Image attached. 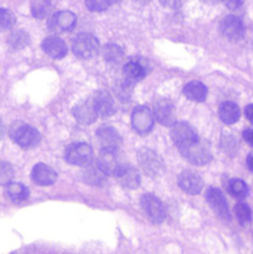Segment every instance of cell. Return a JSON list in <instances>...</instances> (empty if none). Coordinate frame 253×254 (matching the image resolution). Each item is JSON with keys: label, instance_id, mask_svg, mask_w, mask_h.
I'll use <instances>...</instances> for the list:
<instances>
[{"label": "cell", "instance_id": "obj_41", "mask_svg": "<svg viewBox=\"0 0 253 254\" xmlns=\"http://www.w3.org/2000/svg\"><path fill=\"white\" fill-rule=\"evenodd\" d=\"M203 2H206V4H210V5H213V4H217L220 0H202Z\"/></svg>", "mask_w": 253, "mask_h": 254}, {"label": "cell", "instance_id": "obj_26", "mask_svg": "<svg viewBox=\"0 0 253 254\" xmlns=\"http://www.w3.org/2000/svg\"><path fill=\"white\" fill-rule=\"evenodd\" d=\"M103 56L106 61L111 62V64H119L123 60L124 52L118 45L109 44L103 49Z\"/></svg>", "mask_w": 253, "mask_h": 254}, {"label": "cell", "instance_id": "obj_31", "mask_svg": "<svg viewBox=\"0 0 253 254\" xmlns=\"http://www.w3.org/2000/svg\"><path fill=\"white\" fill-rule=\"evenodd\" d=\"M15 24V15L7 9H0V31L10 29Z\"/></svg>", "mask_w": 253, "mask_h": 254}, {"label": "cell", "instance_id": "obj_24", "mask_svg": "<svg viewBox=\"0 0 253 254\" xmlns=\"http://www.w3.org/2000/svg\"><path fill=\"white\" fill-rule=\"evenodd\" d=\"M5 193L9 197V200H11L15 203L22 202V201L27 200V197H29V190H27V188H25L22 184L19 183L7 184L6 189H5Z\"/></svg>", "mask_w": 253, "mask_h": 254}, {"label": "cell", "instance_id": "obj_37", "mask_svg": "<svg viewBox=\"0 0 253 254\" xmlns=\"http://www.w3.org/2000/svg\"><path fill=\"white\" fill-rule=\"evenodd\" d=\"M243 139L250 144L251 146H253V130L252 129H246L243 131Z\"/></svg>", "mask_w": 253, "mask_h": 254}, {"label": "cell", "instance_id": "obj_43", "mask_svg": "<svg viewBox=\"0 0 253 254\" xmlns=\"http://www.w3.org/2000/svg\"><path fill=\"white\" fill-rule=\"evenodd\" d=\"M136 2H140V4H146V2L151 1V0H135Z\"/></svg>", "mask_w": 253, "mask_h": 254}, {"label": "cell", "instance_id": "obj_33", "mask_svg": "<svg viewBox=\"0 0 253 254\" xmlns=\"http://www.w3.org/2000/svg\"><path fill=\"white\" fill-rule=\"evenodd\" d=\"M86 6L91 11H104L109 5L106 0H86Z\"/></svg>", "mask_w": 253, "mask_h": 254}, {"label": "cell", "instance_id": "obj_38", "mask_svg": "<svg viewBox=\"0 0 253 254\" xmlns=\"http://www.w3.org/2000/svg\"><path fill=\"white\" fill-rule=\"evenodd\" d=\"M245 114H246V118L253 123V104H248V106L246 107Z\"/></svg>", "mask_w": 253, "mask_h": 254}, {"label": "cell", "instance_id": "obj_29", "mask_svg": "<svg viewBox=\"0 0 253 254\" xmlns=\"http://www.w3.org/2000/svg\"><path fill=\"white\" fill-rule=\"evenodd\" d=\"M236 217H237L238 222L242 226H247L252 220V211H251L250 206L246 203H238L235 207Z\"/></svg>", "mask_w": 253, "mask_h": 254}, {"label": "cell", "instance_id": "obj_23", "mask_svg": "<svg viewBox=\"0 0 253 254\" xmlns=\"http://www.w3.org/2000/svg\"><path fill=\"white\" fill-rule=\"evenodd\" d=\"M218 114L223 123L226 124H235L240 119L241 111L238 106L233 102H225L220 106Z\"/></svg>", "mask_w": 253, "mask_h": 254}, {"label": "cell", "instance_id": "obj_28", "mask_svg": "<svg viewBox=\"0 0 253 254\" xmlns=\"http://www.w3.org/2000/svg\"><path fill=\"white\" fill-rule=\"evenodd\" d=\"M228 192L233 197L243 198L248 195V188L245 181L240 180V179H235V180H231V183L228 184Z\"/></svg>", "mask_w": 253, "mask_h": 254}, {"label": "cell", "instance_id": "obj_17", "mask_svg": "<svg viewBox=\"0 0 253 254\" xmlns=\"http://www.w3.org/2000/svg\"><path fill=\"white\" fill-rule=\"evenodd\" d=\"M31 179L36 185L40 186H49L55 184L57 180L56 171L49 165L45 164H37L34 166L31 171Z\"/></svg>", "mask_w": 253, "mask_h": 254}, {"label": "cell", "instance_id": "obj_39", "mask_svg": "<svg viewBox=\"0 0 253 254\" xmlns=\"http://www.w3.org/2000/svg\"><path fill=\"white\" fill-rule=\"evenodd\" d=\"M247 165H248V168H250V170L253 171V153L248 155V158H247Z\"/></svg>", "mask_w": 253, "mask_h": 254}, {"label": "cell", "instance_id": "obj_11", "mask_svg": "<svg viewBox=\"0 0 253 254\" xmlns=\"http://www.w3.org/2000/svg\"><path fill=\"white\" fill-rule=\"evenodd\" d=\"M154 119H156L161 126L173 127L176 119L175 106L173 102L169 99L159 101L154 107Z\"/></svg>", "mask_w": 253, "mask_h": 254}, {"label": "cell", "instance_id": "obj_42", "mask_svg": "<svg viewBox=\"0 0 253 254\" xmlns=\"http://www.w3.org/2000/svg\"><path fill=\"white\" fill-rule=\"evenodd\" d=\"M121 0H106V2L108 5H112V4H117V2H119Z\"/></svg>", "mask_w": 253, "mask_h": 254}, {"label": "cell", "instance_id": "obj_5", "mask_svg": "<svg viewBox=\"0 0 253 254\" xmlns=\"http://www.w3.org/2000/svg\"><path fill=\"white\" fill-rule=\"evenodd\" d=\"M140 203L145 215L148 216V218L154 225H160V223L164 222L166 216L165 207H164L163 202L156 196L146 193V195L141 197Z\"/></svg>", "mask_w": 253, "mask_h": 254}, {"label": "cell", "instance_id": "obj_19", "mask_svg": "<svg viewBox=\"0 0 253 254\" xmlns=\"http://www.w3.org/2000/svg\"><path fill=\"white\" fill-rule=\"evenodd\" d=\"M116 178L118 179L119 183L126 189H136L140 184V176L139 173L130 165H126L123 164L121 169H119L118 173L116 174Z\"/></svg>", "mask_w": 253, "mask_h": 254}, {"label": "cell", "instance_id": "obj_20", "mask_svg": "<svg viewBox=\"0 0 253 254\" xmlns=\"http://www.w3.org/2000/svg\"><path fill=\"white\" fill-rule=\"evenodd\" d=\"M73 116L74 118L82 124L93 123L97 118V114L96 112H94L93 104H92V99L81 102L79 104H77L73 109Z\"/></svg>", "mask_w": 253, "mask_h": 254}, {"label": "cell", "instance_id": "obj_16", "mask_svg": "<svg viewBox=\"0 0 253 254\" xmlns=\"http://www.w3.org/2000/svg\"><path fill=\"white\" fill-rule=\"evenodd\" d=\"M179 186H180L184 192L196 195V193H200V191L202 190L203 181L200 178V175L195 171L184 170L179 175Z\"/></svg>", "mask_w": 253, "mask_h": 254}, {"label": "cell", "instance_id": "obj_13", "mask_svg": "<svg viewBox=\"0 0 253 254\" xmlns=\"http://www.w3.org/2000/svg\"><path fill=\"white\" fill-rule=\"evenodd\" d=\"M221 32H222L223 36L226 39L231 40V41H238L243 37L245 35V26H243V22L241 21V19H238L237 16H226L225 19L221 21Z\"/></svg>", "mask_w": 253, "mask_h": 254}, {"label": "cell", "instance_id": "obj_40", "mask_svg": "<svg viewBox=\"0 0 253 254\" xmlns=\"http://www.w3.org/2000/svg\"><path fill=\"white\" fill-rule=\"evenodd\" d=\"M2 136H4V124H2L1 119H0V140L2 139Z\"/></svg>", "mask_w": 253, "mask_h": 254}, {"label": "cell", "instance_id": "obj_25", "mask_svg": "<svg viewBox=\"0 0 253 254\" xmlns=\"http://www.w3.org/2000/svg\"><path fill=\"white\" fill-rule=\"evenodd\" d=\"M104 174L98 166H86L83 171V178L84 181L91 185H102L104 183Z\"/></svg>", "mask_w": 253, "mask_h": 254}, {"label": "cell", "instance_id": "obj_14", "mask_svg": "<svg viewBox=\"0 0 253 254\" xmlns=\"http://www.w3.org/2000/svg\"><path fill=\"white\" fill-rule=\"evenodd\" d=\"M97 166L103 171L104 175H113L118 173L119 169L123 166V163L119 160L117 151L101 150L97 160Z\"/></svg>", "mask_w": 253, "mask_h": 254}, {"label": "cell", "instance_id": "obj_12", "mask_svg": "<svg viewBox=\"0 0 253 254\" xmlns=\"http://www.w3.org/2000/svg\"><path fill=\"white\" fill-rule=\"evenodd\" d=\"M97 139L102 150L117 151L122 145L121 135L112 127H101L97 130Z\"/></svg>", "mask_w": 253, "mask_h": 254}, {"label": "cell", "instance_id": "obj_4", "mask_svg": "<svg viewBox=\"0 0 253 254\" xmlns=\"http://www.w3.org/2000/svg\"><path fill=\"white\" fill-rule=\"evenodd\" d=\"M180 153L183 154L186 160H189L193 165H205V164L210 163L211 158H212L210 148L201 140H196L195 143L181 149Z\"/></svg>", "mask_w": 253, "mask_h": 254}, {"label": "cell", "instance_id": "obj_36", "mask_svg": "<svg viewBox=\"0 0 253 254\" xmlns=\"http://www.w3.org/2000/svg\"><path fill=\"white\" fill-rule=\"evenodd\" d=\"M243 1H245V0H222L223 4L231 10L238 9V7L243 4Z\"/></svg>", "mask_w": 253, "mask_h": 254}, {"label": "cell", "instance_id": "obj_7", "mask_svg": "<svg viewBox=\"0 0 253 254\" xmlns=\"http://www.w3.org/2000/svg\"><path fill=\"white\" fill-rule=\"evenodd\" d=\"M93 159V151L88 144H72L66 150V160L72 165L87 166Z\"/></svg>", "mask_w": 253, "mask_h": 254}, {"label": "cell", "instance_id": "obj_22", "mask_svg": "<svg viewBox=\"0 0 253 254\" xmlns=\"http://www.w3.org/2000/svg\"><path fill=\"white\" fill-rule=\"evenodd\" d=\"M184 94L186 98L193 102H203L207 97V88L203 83L198 81L189 82L185 87H184Z\"/></svg>", "mask_w": 253, "mask_h": 254}, {"label": "cell", "instance_id": "obj_8", "mask_svg": "<svg viewBox=\"0 0 253 254\" xmlns=\"http://www.w3.org/2000/svg\"><path fill=\"white\" fill-rule=\"evenodd\" d=\"M154 114L146 107H136L131 114V126L140 134L149 133L154 127Z\"/></svg>", "mask_w": 253, "mask_h": 254}, {"label": "cell", "instance_id": "obj_21", "mask_svg": "<svg viewBox=\"0 0 253 254\" xmlns=\"http://www.w3.org/2000/svg\"><path fill=\"white\" fill-rule=\"evenodd\" d=\"M146 74V69L140 62L136 61H130L124 66L123 68V77L124 81L128 82V83L133 84L135 82L140 81L141 78H144Z\"/></svg>", "mask_w": 253, "mask_h": 254}, {"label": "cell", "instance_id": "obj_10", "mask_svg": "<svg viewBox=\"0 0 253 254\" xmlns=\"http://www.w3.org/2000/svg\"><path fill=\"white\" fill-rule=\"evenodd\" d=\"M92 104H93L94 112L97 117L107 118V117L113 116L116 112V104L114 99L112 98L111 94L106 91H99L92 98Z\"/></svg>", "mask_w": 253, "mask_h": 254}, {"label": "cell", "instance_id": "obj_6", "mask_svg": "<svg viewBox=\"0 0 253 254\" xmlns=\"http://www.w3.org/2000/svg\"><path fill=\"white\" fill-rule=\"evenodd\" d=\"M170 135L174 144L179 148V150L198 140L197 134L193 130L192 127H190L186 123H183V122L181 123H175L171 127Z\"/></svg>", "mask_w": 253, "mask_h": 254}, {"label": "cell", "instance_id": "obj_2", "mask_svg": "<svg viewBox=\"0 0 253 254\" xmlns=\"http://www.w3.org/2000/svg\"><path fill=\"white\" fill-rule=\"evenodd\" d=\"M138 161L140 168L143 169L144 173L149 176H156L161 175L164 171V163L161 160L160 156L153 151L151 149L144 148L138 151Z\"/></svg>", "mask_w": 253, "mask_h": 254}, {"label": "cell", "instance_id": "obj_34", "mask_svg": "<svg viewBox=\"0 0 253 254\" xmlns=\"http://www.w3.org/2000/svg\"><path fill=\"white\" fill-rule=\"evenodd\" d=\"M130 87H131V84L128 83V82H126V81H124L123 83H119L118 87L116 88V92H117V94L119 96V98L124 99V101H126V99L128 101L129 97H130V92H131Z\"/></svg>", "mask_w": 253, "mask_h": 254}, {"label": "cell", "instance_id": "obj_32", "mask_svg": "<svg viewBox=\"0 0 253 254\" xmlns=\"http://www.w3.org/2000/svg\"><path fill=\"white\" fill-rule=\"evenodd\" d=\"M14 176L11 165L6 161H0V185H7Z\"/></svg>", "mask_w": 253, "mask_h": 254}, {"label": "cell", "instance_id": "obj_18", "mask_svg": "<svg viewBox=\"0 0 253 254\" xmlns=\"http://www.w3.org/2000/svg\"><path fill=\"white\" fill-rule=\"evenodd\" d=\"M42 49L45 54L49 55L52 59H63L67 55V45L62 39L57 36H50L42 41Z\"/></svg>", "mask_w": 253, "mask_h": 254}, {"label": "cell", "instance_id": "obj_27", "mask_svg": "<svg viewBox=\"0 0 253 254\" xmlns=\"http://www.w3.org/2000/svg\"><path fill=\"white\" fill-rule=\"evenodd\" d=\"M52 6L49 0H35L31 4V12L37 19H44L51 11Z\"/></svg>", "mask_w": 253, "mask_h": 254}, {"label": "cell", "instance_id": "obj_35", "mask_svg": "<svg viewBox=\"0 0 253 254\" xmlns=\"http://www.w3.org/2000/svg\"><path fill=\"white\" fill-rule=\"evenodd\" d=\"M160 2L169 9H179L185 2V0H160Z\"/></svg>", "mask_w": 253, "mask_h": 254}, {"label": "cell", "instance_id": "obj_9", "mask_svg": "<svg viewBox=\"0 0 253 254\" xmlns=\"http://www.w3.org/2000/svg\"><path fill=\"white\" fill-rule=\"evenodd\" d=\"M77 17L73 12L71 11H59L52 15L49 19V29L52 32H67L71 31L76 26Z\"/></svg>", "mask_w": 253, "mask_h": 254}, {"label": "cell", "instance_id": "obj_15", "mask_svg": "<svg viewBox=\"0 0 253 254\" xmlns=\"http://www.w3.org/2000/svg\"><path fill=\"white\" fill-rule=\"evenodd\" d=\"M206 200L212 210L223 220H230V210H228L227 201L225 196L218 189L210 188L206 192Z\"/></svg>", "mask_w": 253, "mask_h": 254}, {"label": "cell", "instance_id": "obj_1", "mask_svg": "<svg viewBox=\"0 0 253 254\" xmlns=\"http://www.w3.org/2000/svg\"><path fill=\"white\" fill-rule=\"evenodd\" d=\"M72 50L81 59H92L99 52V42L93 35L82 32L72 40Z\"/></svg>", "mask_w": 253, "mask_h": 254}, {"label": "cell", "instance_id": "obj_3", "mask_svg": "<svg viewBox=\"0 0 253 254\" xmlns=\"http://www.w3.org/2000/svg\"><path fill=\"white\" fill-rule=\"evenodd\" d=\"M10 136L17 145L24 149L34 148L40 143V139H41L36 129L30 126H25V124L12 127L10 130Z\"/></svg>", "mask_w": 253, "mask_h": 254}, {"label": "cell", "instance_id": "obj_30", "mask_svg": "<svg viewBox=\"0 0 253 254\" xmlns=\"http://www.w3.org/2000/svg\"><path fill=\"white\" fill-rule=\"evenodd\" d=\"M29 44V35L25 31H16L10 35L9 45L15 50L24 49Z\"/></svg>", "mask_w": 253, "mask_h": 254}]
</instances>
